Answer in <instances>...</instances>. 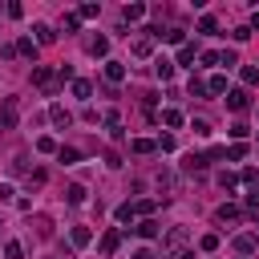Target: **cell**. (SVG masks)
Segmentation results:
<instances>
[{"instance_id": "40", "label": "cell", "mask_w": 259, "mask_h": 259, "mask_svg": "<svg viewBox=\"0 0 259 259\" xmlns=\"http://www.w3.org/2000/svg\"><path fill=\"white\" fill-rule=\"evenodd\" d=\"M77 24H81V16H77V12H69V16H65V32H73Z\"/></svg>"}, {"instance_id": "21", "label": "cell", "mask_w": 259, "mask_h": 259, "mask_svg": "<svg viewBox=\"0 0 259 259\" xmlns=\"http://www.w3.org/2000/svg\"><path fill=\"white\" fill-rule=\"evenodd\" d=\"M214 214H219V223H235V219H239V206H227V202H223Z\"/></svg>"}, {"instance_id": "20", "label": "cell", "mask_w": 259, "mask_h": 259, "mask_svg": "<svg viewBox=\"0 0 259 259\" xmlns=\"http://www.w3.org/2000/svg\"><path fill=\"white\" fill-rule=\"evenodd\" d=\"M24 186H28V190L45 186V170H28V174H24Z\"/></svg>"}, {"instance_id": "37", "label": "cell", "mask_w": 259, "mask_h": 259, "mask_svg": "<svg viewBox=\"0 0 259 259\" xmlns=\"http://www.w3.org/2000/svg\"><path fill=\"white\" fill-rule=\"evenodd\" d=\"M243 182H247L251 190H259V170H243Z\"/></svg>"}, {"instance_id": "1", "label": "cell", "mask_w": 259, "mask_h": 259, "mask_svg": "<svg viewBox=\"0 0 259 259\" xmlns=\"http://www.w3.org/2000/svg\"><path fill=\"white\" fill-rule=\"evenodd\" d=\"M16 113H20V101H16V97H4V101H0V134H8V130L16 125Z\"/></svg>"}, {"instance_id": "28", "label": "cell", "mask_w": 259, "mask_h": 259, "mask_svg": "<svg viewBox=\"0 0 259 259\" xmlns=\"http://www.w3.org/2000/svg\"><path fill=\"white\" fill-rule=\"evenodd\" d=\"M36 150H40V154H57V150H61V146H57V142H53V138H36Z\"/></svg>"}, {"instance_id": "3", "label": "cell", "mask_w": 259, "mask_h": 259, "mask_svg": "<svg viewBox=\"0 0 259 259\" xmlns=\"http://www.w3.org/2000/svg\"><path fill=\"white\" fill-rule=\"evenodd\" d=\"M53 81H57V73H53L49 65H36V69H32V85H40V89H53Z\"/></svg>"}, {"instance_id": "8", "label": "cell", "mask_w": 259, "mask_h": 259, "mask_svg": "<svg viewBox=\"0 0 259 259\" xmlns=\"http://www.w3.org/2000/svg\"><path fill=\"white\" fill-rule=\"evenodd\" d=\"M49 121H53V125H69V121H73V113H69L65 105H49Z\"/></svg>"}, {"instance_id": "29", "label": "cell", "mask_w": 259, "mask_h": 259, "mask_svg": "<svg viewBox=\"0 0 259 259\" xmlns=\"http://www.w3.org/2000/svg\"><path fill=\"white\" fill-rule=\"evenodd\" d=\"M219 186H223V190H235V186H239V178H235L231 170H223V174H219Z\"/></svg>"}, {"instance_id": "14", "label": "cell", "mask_w": 259, "mask_h": 259, "mask_svg": "<svg viewBox=\"0 0 259 259\" xmlns=\"http://www.w3.org/2000/svg\"><path fill=\"white\" fill-rule=\"evenodd\" d=\"M57 158H61L65 166H77V162H81V150H73V146H61V150H57Z\"/></svg>"}, {"instance_id": "41", "label": "cell", "mask_w": 259, "mask_h": 259, "mask_svg": "<svg viewBox=\"0 0 259 259\" xmlns=\"http://www.w3.org/2000/svg\"><path fill=\"white\" fill-rule=\"evenodd\" d=\"M243 81H247V85H255V81H259V69H251V65H247V69H243Z\"/></svg>"}, {"instance_id": "18", "label": "cell", "mask_w": 259, "mask_h": 259, "mask_svg": "<svg viewBox=\"0 0 259 259\" xmlns=\"http://www.w3.org/2000/svg\"><path fill=\"white\" fill-rule=\"evenodd\" d=\"M32 32H36V45H49V40L57 36V32H53L49 24H32Z\"/></svg>"}, {"instance_id": "9", "label": "cell", "mask_w": 259, "mask_h": 259, "mask_svg": "<svg viewBox=\"0 0 259 259\" xmlns=\"http://www.w3.org/2000/svg\"><path fill=\"white\" fill-rule=\"evenodd\" d=\"M158 186H162L166 194H178V174H174V170H162V174H158Z\"/></svg>"}, {"instance_id": "19", "label": "cell", "mask_w": 259, "mask_h": 259, "mask_svg": "<svg viewBox=\"0 0 259 259\" xmlns=\"http://www.w3.org/2000/svg\"><path fill=\"white\" fill-rule=\"evenodd\" d=\"M134 53H138V57H150V53H154V40H150V36H138V40H134Z\"/></svg>"}, {"instance_id": "30", "label": "cell", "mask_w": 259, "mask_h": 259, "mask_svg": "<svg viewBox=\"0 0 259 259\" xmlns=\"http://www.w3.org/2000/svg\"><path fill=\"white\" fill-rule=\"evenodd\" d=\"M65 198H69L73 206H77V202H85V186H69V190H65Z\"/></svg>"}, {"instance_id": "10", "label": "cell", "mask_w": 259, "mask_h": 259, "mask_svg": "<svg viewBox=\"0 0 259 259\" xmlns=\"http://www.w3.org/2000/svg\"><path fill=\"white\" fill-rule=\"evenodd\" d=\"M117 243H121V231H105V235H101V255H113Z\"/></svg>"}, {"instance_id": "27", "label": "cell", "mask_w": 259, "mask_h": 259, "mask_svg": "<svg viewBox=\"0 0 259 259\" xmlns=\"http://www.w3.org/2000/svg\"><path fill=\"white\" fill-rule=\"evenodd\" d=\"M89 93H93V85H89V81H73V97H81V101H85Z\"/></svg>"}, {"instance_id": "34", "label": "cell", "mask_w": 259, "mask_h": 259, "mask_svg": "<svg viewBox=\"0 0 259 259\" xmlns=\"http://www.w3.org/2000/svg\"><path fill=\"white\" fill-rule=\"evenodd\" d=\"M214 28H219L214 16H202V20H198V32H214Z\"/></svg>"}, {"instance_id": "24", "label": "cell", "mask_w": 259, "mask_h": 259, "mask_svg": "<svg viewBox=\"0 0 259 259\" xmlns=\"http://www.w3.org/2000/svg\"><path fill=\"white\" fill-rule=\"evenodd\" d=\"M162 121H166L170 130H178V125H182V113H178V109H162Z\"/></svg>"}, {"instance_id": "16", "label": "cell", "mask_w": 259, "mask_h": 259, "mask_svg": "<svg viewBox=\"0 0 259 259\" xmlns=\"http://www.w3.org/2000/svg\"><path fill=\"white\" fill-rule=\"evenodd\" d=\"M235 247H239V255H251V251L259 247V239H255V235H239V239H235Z\"/></svg>"}, {"instance_id": "23", "label": "cell", "mask_w": 259, "mask_h": 259, "mask_svg": "<svg viewBox=\"0 0 259 259\" xmlns=\"http://www.w3.org/2000/svg\"><path fill=\"white\" fill-rule=\"evenodd\" d=\"M219 65L235 69V65H239V53H235V49H223V53H219Z\"/></svg>"}, {"instance_id": "36", "label": "cell", "mask_w": 259, "mask_h": 259, "mask_svg": "<svg viewBox=\"0 0 259 259\" xmlns=\"http://www.w3.org/2000/svg\"><path fill=\"white\" fill-rule=\"evenodd\" d=\"M117 223H134V206H130V202L117 206Z\"/></svg>"}, {"instance_id": "32", "label": "cell", "mask_w": 259, "mask_h": 259, "mask_svg": "<svg viewBox=\"0 0 259 259\" xmlns=\"http://www.w3.org/2000/svg\"><path fill=\"white\" fill-rule=\"evenodd\" d=\"M190 61H194V45H182L178 49V65H190Z\"/></svg>"}, {"instance_id": "11", "label": "cell", "mask_w": 259, "mask_h": 259, "mask_svg": "<svg viewBox=\"0 0 259 259\" xmlns=\"http://www.w3.org/2000/svg\"><path fill=\"white\" fill-rule=\"evenodd\" d=\"M142 16H146V4H125V8H121V20H130V24L142 20Z\"/></svg>"}, {"instance_id": "13", "label": "cell", "mask_w": 259, "mask_h": 259, "mask_svg": "<svg viewBox=\"0 0 259 259\" xmlns=\"http://www.w3.org/2000/svg\"><path fill=\"white\" fill-rule=\"evenodd\" d=\"M206 93H210V97H219V93H227V77H223V73H214V77L206 81Z\"/></svg>"}, {"instance_id": "22", "label": "cell", "mask_w": 259, "mask_h": 259, "mask_svg": "<svg viewBox=\"0 0 259 259\" xmlns=\"http://www.w3.org/2000/svg\"><path fill=\"white\" fill-rule=\"evenodd\" d=\"M89 53H93V57H105V53H109V40H105V36L89 40Z\"/></svg>"}, {"instance_id": "35", "label": "cell", "mask_w": 259, "mask_h": 259, "mask_svg": "<svg viewBox=\"0 0 259 259\" xmlns=\"http://www.w3.org/2000/svg\"><path fill=\"white\" fill-rule=\"evenodd\" d=\"M190 93H194V97H206V81H198V77H190Z\"/></svg>"}, {"instance_id": "5", "label": "cell", "mask_w": 259, "mask_h": 259, "mask_svg": "<svg viewBox=\"0 0 259 259\" xmlns=\"http://www.w3.org/2000/svg\"><path fill=\"white\" fill-rule=\"evenodd\" d=\"M105 81H109V85L125 81V65H121V61H105Z\"/></svg>"}, {"instance_id": "33", "label": "cell", "mask_w": 259, "mask_h": 259, "mask_svg": "<svg viewBox=\"0 0 259 259\" xmlns=\"http://www.w3.org/2000/svg\"><path fill=\"white\" fill-rule=\"evenodd\" d=\"M134 150H138V154H154V150H158V146H154V142H150V138H138V142H134Z\"/></svg>"}, {"instance_id": "2", "label": "cell", "mask_w": 259, "mask_h": 259, "mask_svg": "<svg viewBox=\"0 0 259 259\" xmlns=\"http://www.w3.org/2000/svg\"><path fill=\"white\" fill-rule=\"evenodd\" d=\"M186 239H190V231H186V227H170V231L162 235V251H182V247H186Z\"/></svg>"}, {"instance_id": "38", "label": "cell", "mask_w": 259, "mask_h": 259, "mask_svg": "<svg viewBox=\"0 0 259 259\" xmlns=\"http://www.w3.org/2000/svg\"><path fill=\"white\" fill-rule=\"evenodd\" d=\"M202 251H219V235H202Z\"/></svg>"}, {"instance_id": "25", "label": "cell", "mask_w": 259, "mask_h": 259, "mask_svg": "<svg viewBox=\"0 0 259 259\" xmlns=\"http://www.w3.org/2000/svg\"><path fill=\"white\" fill-rule=\"evenodd\" d=\"M223 154H227L231 162H239V158H247V146H243V142H235V146H227Z\"/></svg>"}, {"instance_id": "42", "label": "cell", "mask_w": 259, "mask_h": 259, "mask_svg": "<svg viewBox=\"0 0 259 259\" xmlns=\"http://www.w3.org/2000/svg\"><path fill=\"white\" fill-rule=\"evenodd\" d=\"M190 130H194V134H198V138H206V134H210V125H206V121H202V117H198V121H194V125H190Z\"/></svg>"}, {"instance_id": "15", "label": "cell", "mask_w": 259, "mask_h": 259, "mask_svg": "<svg viewBox=\"0 0 259 259\" xmlns=\"http://www.w3.org/2000/svg\"><path fill=\"white\" fill-rule=\"evenodd\" d=\"M69 239H73V247H89V239H93V235H89V227H73V231H69Z\"/></svg>"}, {"instance_id": "26", "label": "cell", "mask_w": 259, "mask_h": 259, "mask_svg": "<svg viewBox=\"0 0 259 259\" xmlns=\"http://www.w3.org/2000/svg\"><path fill=\"white\" fill-rule=\"evenodd\" d=\"M4 259H24V247L12 239V243H4Z\"/></svg>"}, {"instance_id": "17", "label": "cell", "mask_w": 259, "mask_h": 259, "mask_svg": "<svg viewBox=\"0 0 259 259\" xmlns=\"http://www.w3.org/2000/svg\"><path fill=\"white\" fill-rule=\"evenodd\" d=\"M134 231H138L142 239H154V235H158V223H154V219H142V223H138Z\"/></svg>"}, {"instance_id": "7", "label": "cell", "mask_w": 259, "mask_h": 259, "mask_svg": "<svg viewBox=\"0 0 259 259\" xmlns=\"http://www.w3.org/2000/svg\"><path fill=\"white\" fill-rule=\"evenodd\" d=\"M32 227H36V239H53V219L49 214H32Z\"/></svg>"}, {"instance_id": "39", "label": "cell", "mask_w": 259, "mask_h": 259, "mask_svg": "<svg viewBox=\"0 0 259 259\" xmlns=\"http://www.w3.org/2000/svg\"><path fill=\"white\" fill-rule=\"evenodd\" d=\"M77 16H81V20H85V16H97V4H81V8H77Z\"/></svg>"}, {"instance_id": "44", "label": "cell", "mask_w": 259, "mask_h": 259, "mask_svg": "<svg viewBox=\"0 0 259 259\" xmlns=\"http://www.w3.org/2000/svg\"><path fill=\"white\" fill-rule=\"evenodd\" d=\"M134 259H154V251H146V247H142V251H134Z\"/></svg>"}, {"instance_id": "6", "label": "cell", "mask_w": 259, "mask_h": 259, "mask_svg": "<svg viewBox=\"0 0 259 259\" xmlns=\"http://www.w3.org/2000/svg\"><path fill=\"white\" fill-rule=\"evenodd\" d=\"M182 170H186V174H202V170H206V158H202V154H186V158H182Z\"/></svg>"}, {"instance_id": "31", "label": "cell", "mask_w": 259, "mask_h": 259, "mask_svg": "<svg viewBox=\"0 0 259 259\" xmlns=\"http://www.w3.org/2000/svg\"><path fill=\"white\" fill-rule=\"evenodd\" d=\"M16 53H24V57L36 61V45H32V40H16Z\"/></svg>"}, {"instance_id": "12", "label": "cell", "mask_w": 259, "mask_h": 259, "mask_svg": "<svg viewBox=\"0 0 259 259\" xmlns=\"http://www.w3.org/2000/svg\"><path fill=\"white\" fill-rule=\"evenodd\" d=\"M154 73H158L162 81H170V77H174V61H166V57H158V61H154Z\"/></svg>"}, {"instance_id": "4", "label": "cell", "mask_w": 259, "mask_h": 259, "mask_svg": "<svg viewBox=\"0 0 259 259\" xmlns=\"http://www.w3.org/2000/svg\"><path fill=\"white\" fill-rule=\"evenodd\" d=\"M251 105V97H247V89H231L227 93V109H235V113H243Z\"/></svg>"}, {"instance_id": "45", "label": "cell", "mask_w": 259, "mask_h": 259, "mask_svg": "<svg viewBox=\"0 0 259 259\" xmlns=\"http://www.w3.org/2000/svg\"><path fill=\"white\" fill-rule=\"evenodd\" d=\"M178 259H194V251H178Z\"/></svg>"}, {"instance_id": "43", "label": "cell", "mask_w": 259, "mask_h": 259, "mask_svg": "<svg viewBox=\"0 0 259 259\" xmlns=\"http://www.w3.org/2000/svg\"><path fill=\"white\" fill-rule=\"evenodd\" d=\"M0 202H12V186L8 182H0Z\"/></svg>"}]
</instances>
